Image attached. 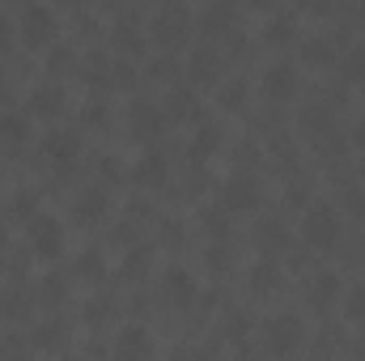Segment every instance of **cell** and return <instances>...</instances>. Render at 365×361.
<instances>
[{"mask_svg": "<svg viewBox=\"0 0 365 361\" xmlns=\"http://www.w3.org/2000/svg\"><path fill=\"white\" fill-rule=\"evenodd\" d=\"M191 21H195V13H191L182 0H166V4H158V9L149 13V34H153L162 47H175V43L187 39Z\"/></svg>", "mask_w": 365, "mask_h": 361, "instance_id": "obj_1", "label": "cell"}, {"mask_svg": "<svg viewBox=\"0 0 365 361\" xmlns=\"http://www.w3.org/2000/svg\"><path fill=\"white\" fill-rule=\"evenodd\" d=\"M56 30H60L56 9H47V4H21L17 9V34L30 47H51L56 43Z\"/></svg>", "mask_w": 365, "mask_h": 361, "instance_id": "obj_2", "label": "cell"}, {"mask_svg": "<svg viewBox=\"0 0 365 361\" xmlns=\"http://www.w3.org/2000/svg\"><path fill=\"white\" fill-rule=\"evenodd\" d=\"M302 238H306V247H336V238H340V213L331 208V204H310L306 213H302Z\"/></svg>", "mask_w": 365, "mask_h": 361, "instance_id": "obj_3", "label": "cell"}, {"mask_svg": "<svg viewBox=\"0 0 365 361\" xmlns=\"http://www.w3.org/2000/svg\"><path fill=\"white\" fill-rule=\"evenodd\" d=\"M26 238H30V251L38 260H56L64 251V221L51 217V213H34L26 221Z\"/></svg>", "mask_w": 365, "mask_h": 361, "instance_id": "obj_4", "label": "cell"}, {"mask_svg": "<svg viewBox=\"0 0 365 361\" xmlns=\"http://www.w3.org/2000/svg\"><path fill=\"white\" fill-rule=\"evenodd\" d=\"M302 336H306V327H302V319L297 315H268L264 319V345H268V353L276 357H289L297 345H302Z\"/></svg>", "mask_w": 365, "mask_h": 361, "instance_id": "obj_5", "label": "cell"}, {"mask_svg": "<svg viewBox=\"0 0 365 361\" xmlns=\"http://www.w3.org/2000/svg\"><path fill=\"white\" fill-rule=\"evenodd\" d=\"M149 353H153V336L145 323H123L115 332V345H110L115 361H149Z\"/></svg>", "mask_w": 365, "mask_h": 361, "instance_id": "obj_6", "label": "cell"}, {"mask_svg": "<svg viewBox=\"0 0 365 361\" xmlns=\"http://www.w3.org/2000/svg\"><path fill=\"white\" fill-rule=\"evenodd\" d=\"M344 298V280H340V272L331 268H314L306 276V302L314 306V310H327V306H336Z\"/></svg>", "mask_w": 365, "mask_h": 361, "instance_id": "obj_7", "label": "cell"}, {"mask_svg": "<svg viewBox=\"0 0 365 361\" xmlns=\"http://www.w3.org/2000/svg\"><path fill=\"white\" fill-rule=\"evenodd\" d=\"M259 90H264L268 102L293 98V93H297V68H293L289 60H272V64L264 68V77H259Z\"/></svg>", "mask_w": 365, "mask_h": 361, "instance_id": "obj_8", "label": "cell"}, {"mask_svg": "<svg viewBox=\"0 0 365 361\" xmlns=\"http://www.w3.org/2000/svg\"><path fill=\"white\" fill-rule=\"evenodd\" d=\"M255 204H259V183L251 175H230L225 179V187H221V208L225 213H247Z\"/></svg>", "mask_w": 365, "mask_h": 361, "instance_id": "obj_9", "label": "cell"}, {"mask_svg": "<svg viewBox=\"0 0 365 361\" xmlns=\"http://www.w3.org/2000/svg\"><path fill=\"white\" fill-rule=\"evenodd\" d=\"M187 73H191V81H200V86H221V51H217L212 43L191 47V56H187Z\"/></svg>", "mask_w": 365, "mask_h": 361, "instance_id": "obj_10", "label": "cell"}, {"mask_svg": "<svg viewBox=\"0 0 365 361\" xmlns=\"http://www.w3.org/2000/svg\"><path fill=\"white\" fill-rule=\"evenodd\" d=\"M162 293H166L170 306H191L195 293H200V285H195V276H191L187 268H166V276H162Z\"/></svg>", "mask_w": 365, "mask_h": 361, "instance_id": "obj_11", "label": "cell"}, {"mask_svg": "<svg viewBox=\"0 0 365 361\" xmlns=\"http://www.w3.org/2000/svg\"><path fill=\"white\" fill-rule=\"evenodd\" d=\"M195 21L204 34H238V9L234 4H208V9H200Z\"/></svg>", "mask_w": 365, "mask_h": 361, "instance_id": "obj_12", "label": "cell"}, {"mask_svg": "<svg viewBox=\"0 0 365 361\" xmlns=\"http://www.w3.org/2000/svg\"><path fill=\"white\" fill-rule=\"evenodd\" d=\"M128 119H132L136 136H158V132H162V123H166V111H162L158 102H145V98H136V102L128 106Z\"/></svg>", "mask_w": 365, "mask_h": 361, "instance_id": "obj_13", "label": "cell"}, {"mask_svg": "<svg viewBox=\"0 0 365 361\" xmlns=\"http://www.w3.org/2000/svg\"><path fill=\"white\" fill-rule=\"evenodd\" d=\"M77 153H81V136H77V132H47L43 158H51L56 166H73Z\"/></svg>", "mask_w": 365, "mask_h": 361, "instance_id": "obj_14", "label": "cell"}, {"mask_svg": "<svg viewBox=\"0 0 365 361\" xmlns=\"http://www.w3.org/2000/svg\"><path fill=\"white\" fill-rule=\"evenodd\" d=\"M26 102H30V115H60L64 111V86L60 81H38Z\"/></svg>", "mask_w": 365, "mask_h": 361, "instance_id": "obj_15", "label": "cell"}, {"mask_svg": "<svg viewBox=\"0 0 365 361\" xmlns=\"http://www.w3.org/2000/svg\"><path fill=\"white\" fill-rule=\"evenodd\" d=\"M115 43H119L123 51H140V47H145V26H140V13L123 9V13L115 17Z\"/></svg>", "mask_w": 365, "mask_h": 361, "instance_id": "obj_16", "label": "cell"}, {"mask_svg": "<svg viewBox=\"0 0 365 361\" xmlns=\"http://www.w3.org/2000/svg\"><path fill=\"white\" fill-rule=\"evenodd\" d=\"M30 136V115L26 111H4L0 115V145L4 149H21Z\"/></svg>", "mask_w": 365, "mask_h": 361, "instance_id": "obj_17", "label": "cell"}, {"mask_svg": "<svg viewBox=\"0 0 365 361\" xmlns=\"http://www.w3.org/2000/svg\"><path fill=\"white\" fill-rule=\"evenodd\" d=\"M73 217L86 221V225H90V221H102V217H106V191H102V187H86V191L73 200Z\"/></svg>", "mask_w": 365, "mask_h": 361, "instance_id": "obj_18", "label": "cell"}, {"mask_svg": "<svg viewBox=\"0 0 365 361\" xmlns=\"http://www.w3.org/2000/svg\"><path fill=\"white\" fill-rule=\"evenodd\" d=\"M302 60L306 64H331L336 60V43H331V34H302Z\"/></svg>", "mask_w": 365, "mask_h": 361, "instance_id": "obj_19", "label": "cell"}, {"mask_svg": "<svg viewBox=\"0 0 365 361\" xmlns=\"http://www.w3.org/2000/svg\"><path fill=\"white\" fill-rule=\"evenodd\" d=\"M132 179L145 183V187H158V183H166V158H162V153H145V158L132 166Z\"/></svg>", "mask_w": 365, "mask_h": 361, "instance_id": "obj_20", "label": "cell"}, {"mask_svg": "<svg viewBox=\"0 0 365 361\" xmlns=\"http://www.w3.org/2000/svg\"><path fill=\"white\" fill-rule=\"evenodd\" d=\"M302 128L331 136V132H336V115H331V106H327V102H310V106L302 111Z\"/></svg>", "mask_w": 365, "mask_h": 361, "instance_id": "obj_21", "label": "cell"}, {"mask_svg": "<svg viewBox=\"0 0 365 361\" xmlns=\"http://www.w3.org/2000/svg\"><path fill=\"white\" fill-rule=\"evenodd\" d=\"M64 336H68L64 319H56V315H51V319H43V323L34 327V336H30V340H34V349H60V345H64Z\"/></svg>", "mask_w": 365, "mask_h": 361, "instance_id": "obj_22", "label": "cell"}, {"mask_svg": "<svg viewBox=\"0 0 365 361\" xmlns=\"http://www.w3.org/2000/svg\"><path fill=\"white\" fill-rule=\"evenodd\" d=\"M247 285H251V293H272L276 285H280V268H276L272 260H259L247 272Z\"/></svg>", "mask_w": 365, "mask_h": 361, "instance_id": "obj_23", "label": "cell"}, {"mask_svg": "<svg viewBox=\"0 0 365 361\" xmlns=\"http://www.w3.org/2000/svg\"><path fill=\"white\" fill-rule=\"evenodd\" d=\"M293 21H297L293 9H276L272 17L264 21V39H268V43H284V39H293Z\"/></svg>", "mask_w": 365, "mask_h": 361, "instance_id": "obj_24", "label": "cell"}, {"mask_svg": "<svg viewBox=\"0 0 365 361\" xmlns=\"http://www.w3.org/2000/svg\"><path fill=\"white\" fill-rule=\"evenodd\" d=\"M340 77H344V81H365V43L344 47V56H340Z\"/></svg>", "mask_w": 365, "mask_h": 361, "instance_id": "obj_25", "label": "cell"}, {"mask_svg": "<svg viewBox=\"0 0 365 361\" xmlns=\"http://www.w3.org/2000/svg\"><path fill=\"white\" fill-rule=\"evenodd\" d=\"M64 293H68V280H64L60 272H47V276L38 280V302H43V306H60Z\"/></svg>", "mask_w": 365, "mask_h": 361, "instance_id": "obj_26", "label": "cell"}, {"mask_svg": "<svg viewBox=\"0 0 365 361\" xmlns=\"http://www.w3.org/2000/svg\"><path fill=\"white\" fill-rule=\"evenodd\" d=\"M217 145H221V128H217L212 119H204L200 132H195V141H191V153H195V158H208Z\"/></svg>", "mask_w": 365, "mask_h": 361, "instance_id": "obj_27", "label": "cell"}, {"mask_svg": "<svg viewBox=\"0 0 365 361\" xmlns=\"http://www.w3.org/2000/svg\"><path fill=\"white\" fill-rule=\"evenodd\" d=\"M242 98H247V81H242V77H230V81L217 86V102H221L225 111H238Z\"/></svg>", "mask_w": 365, "mask_h": 361, "instance_id": "obj_28", "label": "cell"}, {"mask_svg": "<svg viewBox=\"0 0 365 361\" xmlns=\"http://www.w3.org/2000/svg\"><path fill=\"white\" fill-rule=\"evenodd\" d=\"M344 315H349V323H365V280H357L353 289H344Z\"/></svg>", "mask_w": 365, "mask_h": 361, "instance_id": "obj_29", "label": "cell"}, {"mask_svg": "<svg viewBox=\"0 0 365 361\" xmlns=\"http://www.w3.org/2000/svg\"><path fill=\"white\" fill-rule=\"evenodd\" d=\"M149 264H153V251H149V247H132V251L123 255V276H128V280H140Z\"/></svg>", "mask_w": 365, "mask_h": 361, "instance_id": "obj_30", "label": "cell"}, {"mask_svg": "<svg viewBox=\"0 0 365 361\" xmlns=\"http://www.w3.org/2000/svg\"><path fill=\"white\" fill-rule=\"evenodd\" d=\"M110 56L106 51H86V60H81V68H86V77L90 81H110Z\"/></svg>", "mask_w": 365, "mask_h": 361, "instance_id": "obj_31", "label": "cell"}, {"mask_svg": "<svg viewBox=\"0 0 365 361\" xmlns=\"http://www.w3.org/2000/svg\"><path fill=\"white\" fill-rule=\"evenodd\" d=\"M200 221H204V230H208L212 238H225V234H230V213H225L221 204H217V208L208 204V208L200 213Z\"/></svg>", "mask_w": 365, "mask_h": 361, "instance_id": "obj_32", "label": "cell"}, {"mask_svg": "<svg viewBox=\"0 0 365 361\" xmlns=\"http://www.w3.org/2000/svg\"><path fill=\"white\" fill-rule=\"evenodd\" d=\"M34 200H38V195H34L30 187L13 191V200H9V217H21V221H30V217L38 213V208H34Z\"/></svg>", "mask_w": 365, "mask_h": 361, "instance_id": "obj_33", "label": "cell"}, {"mask_svg": "<svg viewBox=\"0 0 365 361\" xmlns=\"http://www.w3.org/2000/svg\"><path fill=\"white\" fill-rule=\"evenodd\" d=\"M247 332H251V315L230 310V315H225V323H221V336H225V340H242Z\"/></svg>", "mask_w": 365, "mask_h": 361, "instance_id": "obj_34", "label": "cell"}, {"mask_svg": "<svg viewBox=\"0 0 365 361\" xmlns=\"http://www.w3.org/2000/svg\"><path fill=\"white\" fill-rule=\"evenodd\" d=\"M284 243H289V234H284L280 221H264V225H259V247H264V251H276V247H284Z\"/></svg>", "mask_w": 365, "mask_h": 361, "instance_id": "obj_35", "label": "cell"}, {"mask_svg": "<svg viewBox=\"0 0 365 361\" xmlns=\"http://www.w3.org/2000/svg\"><path fill=\"white\" fill-rule=\"evenodd\" d=\"M166 102H170V106H166L170 115H195V93L191 90H170Z\"/></svg>", "mask_w": 365, "mask_h": 361, "instance_id": "obj_36", "label": "cell"}, {"mask_svg": "<svg viewBox=\"0 0 365 361\" xmlns=\"http://www.w3.org/2000/svg\"><path fill=\"white\" fill-rule=\"evenodd\" d=\"M102 268H106V264H102V255H98V251H81V255H77V272H81L86 280H98Z\"/></svg>", "mask_w": 365, "mask_h": 361, "instance_id": "obj_37", "label": "cell"}, {"mask_svg": "<svg viewBox=\"0 0 365 361\" xmlns=\"http://www.w3.org/2000/svg\"><path fill=\"white\" fill-rule=\"evenodd\" d=\"M132 81H136L132 64H128V60H115V64H110V86H132Z\"/></svg>", "mask_w": 365, "mask_h": 361, "instance_id": "obj_38", "label": "cell"}, {"mask_svg": "<svg viewBox=\"0 0 365 361\" xmlns=\"http://www.w3.org/2000/svg\"><path fill=\"white\" fill-rule=\"evenodd\" d=\"M26 310V298L21 293H4L0 298V315H21Z\"/></svg>", "mask_w": 365, "mask_h": 361, "instance_id": "obj_39", "label": "cell"}, {"mask_svg": "<svg viewBox=\"0 0 365 361\" xmlns=\"http://www.w3.org/2000/svg\"><path fill=\"white\" fill-rule=\"evenodd\" d=\"M47 60H51V64H56V68H60V64H68V60H73V51H68V47H60V43H56V47H51V56H47Z\"/></svg>", "mask_w": 365, "mask_h": 361, "instance_id": "obj_40", "label": "cell"}, {"mask_svg": "<svg viewBox=\"0 0 365 361\" xmlns=\"http://www.w3.org/2000/svg\"><path fill=\"white\" fill-rule=\"evenodd\" d=\"M153 73H158V77H170V73H175V60H170V56H158V60H153Z\"/></svg>", "mask_w": 365, "mask_h": 361, "instance_id": "obj_41", "label": "cell"}, {"mask_svg": "<svg viewBox=\"0 0 365 361\" xmlns=\"http://www.w3.org/2000/svg\"><path fill=\"white\" fill-rule=\"evenodd\" d=\"M86 315H90V323H98V319L106 315V298H93V302H90V310H86Z\"/></svg>", "mask_w": 365, "mask_h": 361, "instance_id": "obj_42", "label": "cell"}, {"mask_svg": "<svg viewBox=\"0 0 365 361\" xmlns=\"http://www.w3.org/2000/svg\"><path fill=\"white\" fill-rule=\"evenodd\" d=\"M353 217L365 225V191H353Z\"/></svg>", "mask_w": 365, "mask_h": 361, "instance_id": "obj_43", "label": "cell"}, {"mask_svg": "<svg viewBox=\"0 0 365 361\" xmlns=\"http://www.w3.org/2000/svg\"><path fill=\"white\" fill-rule=\"evenodd\" d=\"M9 34H13V21H9V17H4V13H0V47H4V43H9Z\"/></svg>", "mask_w": 365, "mask_h": 361, "instance_id": "obj_44", "label": "cell"}, {"mask_svg": "<svg viewBox=\"0 0 365 361\" xmlns=\"http://www.w3.org/2000/svg\"><path fill=\"white\" fill-rule=\"evenodd\" d=\"M353 141H357V145L365 149V115L357 119V123H353Z\"/></svg>", "mask_w": 365, "mask_h": 361, "instance_id": "obj_45", "label": "cell"}, {"mask_svg": "<svg viewBox=\"0 0 365 361\" xmlns=\"http://www.w3.org/2000/svg\"><path fill=\"white\" fill-rule=\"evenodd\" d=\"M170 361H200V353H195V349H175V357Z\"/></svg>", "mask_w": 365, "mask_h": 361, "instance_id": "obj_46", "label": "cell"}, {"mask_svg": "<svg viewBox=\"0 0 365 361\" xmlns=\"http://www.w3.org/2000/svg\"><path fill=\"white\" fill-rule=\"evenodd\" d=\"M0 251H4V230H0Z\"/></svg>", "mask_w": 365, "mask_h": 361, "instance_id": "obj_47", "label": "cell"}, {"mask_svg": "<svg viewBox=\"0 0 365 361\" xmlns=\"http://www.w3.org/2000/svg\"><path fill=\"white\" fill-rule=\"evenodd\" d=\"M0 90H4V68H0Z\"/></svg>", "mask_w": 365, "mask_h": 361, "instance_id": "obj_48", "label": "cell"}, {"mask_svg": "<svg viewBox=\"0 0 365 361\" xmlns=\"http://www.w3.org/2000/svg\"><path fill=\"white\" fill-rule=\"evenodd\" d=\"M60 361H81V357H60Z\"/></svg>", "mask_w": 365, "mask_h": 361, "instance_id": "obj_49", "label": "cell"}, {"mask_svg": "<svg viewBox=\"0 0 365 361\" xmlns=\"http://www.w3.org/2000/svg\"><path fill=\"white\" fill-rule=\"evenodd\" d=\"M361 171H365V153H361Z\"/></svg>", "mask_w": 365, "mask_h": 361, "instance_id": "obj_50", "label": "cell"}, {"mask_svg": "<svg viewBox=\"0 0 365 361\" xmlns=\"http://www.w3.org/2000/svg\"><path fill=\"white\" fill-rule=\"evenodd\" d=\"M323 361H331V357H323Z\"/></svg>", "mask_w": 365, "mask_h": 361, "instance_id": "obj_51", "label": "cell"}]
</instances>
